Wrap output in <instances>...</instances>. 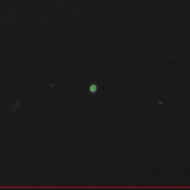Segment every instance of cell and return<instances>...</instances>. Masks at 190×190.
<instances>
[]
</instances>
